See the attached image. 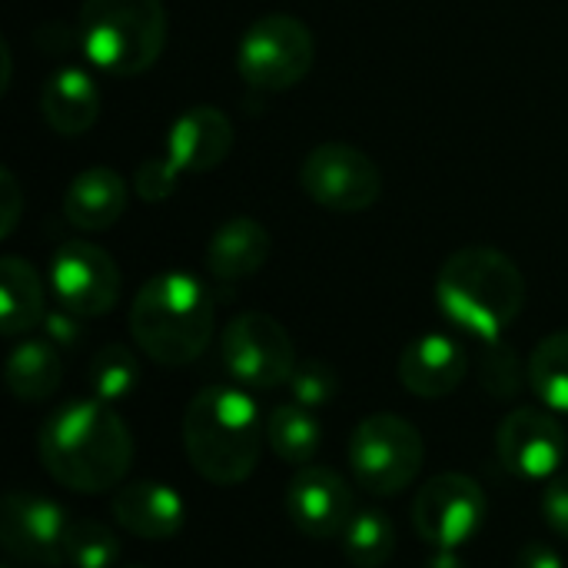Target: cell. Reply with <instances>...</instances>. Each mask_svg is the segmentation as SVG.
Returning a JSON list of instances; mask_svg holds the SVG:
<instances>
[{
	"label": "cell",
	"mask_w": 568,
	"mask_h": 568,
	"mask_svg": "<svg viewBox=\"0 0 568 568\" xmlns=\"http://www.w3.org/2000/svg\"><path fill=\"white\" fill-rule=\"evenodd\" d=\"M37 453L53 483L70 493L97 496L116 489L130 473L133 436L106 403L73 399L43 423Z\"/></svg>",
	"instance_id": "1"
},
{
	"label": "cell",
	"mask_w": 568,
	"mask_h": 568,
	"mask_svg": "<svg viewBox=\"0 0 568 568\" xmlns=\"http://www.w3.org/2000/svg\"><path fill=\"white\" fill-rule=\"evenodd\" d=\"M266 423L236 386L200 389L183 413V449L193 473L213 486H240L256 473Z\"/></svg>",
	"instance_id": "2"
},
{
	"label": "cell",
	"mask_w": 568,
	"mask_h": 568,
	"mask_svg": "<svg viewBox=\"0 0 568 568\" xmlns=\"http://www.w3.org/2000/svg\"><path fill=\"white\" fill-rule=\"evenodd\" d=\"M436 303L463 333L496 343L526 306V276L493 246L456 250L436 276Z\"/></svg>",
	"instance_id": "3"
},
{
	"label": "cell",
	"mask_w": 568,
	"mask_h": 568,
	"mask_svg": "<svg viewBox=\"0 0 568 568\" xmlns=\"http://www.w3.org/2000/svg\"><path fill=\"white\" fill-rule=\"evenodd\" d=\"M213 300L190 273H160L146 280L130 306L133 343L160 366H186L200 359L213 339Z\"/></svg>",
	"instance_id": "4"
},
{
	"label": "cell",
	"mask_w": 568,
	"mask_h": 568,
	"mask_svg": "<svg viewBox=\"0 0 568 568\" xmlns=\"http://www.w3.org/2000/svg\"><path fill=\"white\" fill-rule=\"evenodd\" d=\"M77 43L97 70L140 77L166 47V7L163 0H83Z\"/></svg>",
	"instance_id": "5"
},
{
	"label": "cell",
	"mask_w": 568,
	"mask_h": 568,
	"mask_svg": "<svg viewBox=\"0 0 568 568\" xmlns=\"http://www.w3.org/2000/svg\"><path fill=\"white\" fill-rule=\"evenodd\" d=\"M426 443L419 429L393 413L366 416L349 436V469L373 496H396L409 489L423 469Z\"/></svg>",
	"instance_id": "6"
},
{
	"label": "cell",
	"mask_w": 568,
	"mask_h": 568,
	"mask_svg": "<svg viewBox=\"0 0 568 568\" xmlns=\"http://www.w3.org/2000/svg\"><path fill=\"white\" fill-rule=\"evenodd\" d=\"M316 60V40L300 17L266 13L253 20L236 43V70L256 90H290L306 80Z\"/></svg>",
	"instance_id": "7"
},
{
	"label": "cell",
	"mask_w": 568,
	"mask_h": 568,
	"mask_svg": "<svg viewBox=\"0 0 568 568\" xmlns=\"http://www.w3.org/2000/svg\"><path fill=\"white\" fill-rule=\"evenodd\" d=\"M300 186L329 213H363L383 196V170L359 146L320 143L300 163Z\"/></svg>",
	"instance_id": "8"
},
{
	"label": "cell",
	"mask_w": 568,
	"mask_h": 568,
	"mask_svg": "<svg viewBox=\"0 0 568 568\" xmlns=\"http://www.w3.org/2000/svg\"><path fill=\"white\" fill-rule=\"evenodd\" d=\"M220 356L226 373L250 389L286 386L296 369L293 336L270 313H240L220 336Z\"/></svg>",
	"instance_id": "9"
},
{
	"label": "cell",
	"mask_w": 568,
	"mask_h": 568,
	"mask_svg": "<svg viewBox=\"0 0 568 568\" xmlns=\"http://www.w3.org/2000/svg\"><path fill=\"white\" fill-rule=\"evenodd\" d=\"M486 523V493L476 479L463 473H439L433 476L416 503H413V526L416 536L433 549H459L483 532Z\"/></svg>",
	"instance_id": "10"
},
{
	"label": "cell",
	"mask_w": 568,
	"mask_h": 568,
	"mask_svg": "<svg viewBox=\"0 0 568 568\" xmlns=\"http://www.w3.org/2000/svg\"><path fill=\"white\" fill-rule=\"evenodd\" d=\"M50 286L67 313L93 320L116 306L120 266L103 246L87 240H67L50 256Z\"/></svg>",
	"instance_id": "11"
},
{
	"label": "cell",
	"mask_w": 568,
	"mask_h": 568,
	"mask_svg": "<svg viewBox=\"0 0 568 568\" xmlns=\"http://www.w3.org/2000/svg\"><path fill=\"white\" fill-rule=\"evenodd\" d=\"M67 516L53 499L37 493H7L0 509V542L7 556L27 566H60L63 562V536Z\"/></svg>",
	"instance_id": "12"
},
{
	"label": "cell",
	"mask_w": 568,
	"mask_h": 568,
	"mask_svg": "<svg viewBox=\"0 0 568 568\" xmlns=\"http://www.w3.org/2000/svg\"><path fill=\"white\" fill-rule=\"evenodd\" d=\"M496 453L519 479H552L566 459V433L552 413L523 406L499 423Z\"/></svg>",
	"instance_id": "13"
},
{
	"label": "cell",
	"mask_w": 568,
	"mask_h": 568,
	"mask_svg": "<svg viewBox=\"0 0 568 568\" xmlns=\"http://www.w3.org/2000/svg\"><path fill=\"white\" fill-rule=\"evenodd\" d=\"M286 513L293 526L310 539H336L356 516L346 479L326 466L296 469L286 489Z\"/></svg>",
	"instance_id": "14"
},
{
	"label": "cell",
	"mask_w": 568,
	"mask_h": 568,
	"mask_svg": "<svg viewBox=\"0 0 568 568\" xmlns=\"http://www.w3.org/2000/svg\"><path fill=\"white\" fill-rule=\"evenodd\" d=\"M399 383L419 399H443L456 393L469 373L466 349L446 333H426L413 339L399 356Z\"/></svg>",
	"instance_id": "15"
},
{
	"label": "cell",
	"mask_w": 568,
	"mask_h": 568,
	"mask_svg": "<svg viewBox=\"0 0 568 568\" xmlns=\"http://www.w3.org/2000/svg\"><path fill=\"white\" fill-rule=\"evenodd\" d=\"M110 513L120 529H126L136 539L156 542L170 539L186 523V503L173 486L163 483H130L120 486L110 499Z\"/></svg>",
	"instance_id": "16"
},
{
	"label": "cell",
	"mask_w": 568,
	"mask_h": 568,
	"mask_svg": "<svg viewBox=\"0 0 568 568\" xmlns=\"http://www.w3.org/2000/svg\"><path fill=\"white\" fill-rule=\"evenodd\" d=\"M233 140L236 133H233L230 116L203 103L176 116L166 136V156L183 173H206V170H216L230 156Z\"/></svg>",
	"instance_id": "17"
},
{
	"label": "cell",
	"mask_w": 568,
	"mask_h": 568,
	"mask_svg": "<svg viewBox=\"0 0 568 568\" xmlns=\"http://www.w3.org/2000/svg\"><path fill=\"white\" fill-rule=\"evenodd\" d=\"M126 203H130V186L110 166H90L77 173L63 193V213L83 233L110 230L126 213Z\"/></svg>",
	"instance_id": "18"
},
{
	"label": "cell",
	"mask_w": 568,
	"mask_h": 568,
	"mask_svg": "<svg viewBox=\"0 0 568 568\" xmlns=\"http://www.w3.org/2000/svg\"><path fill=\"white\" fill-rule=\"evenodd\" d=\"M40 110L53 133L83 136L100 116V87L80 67H60L40 90Z\"/></svg>",
	"instance_id": "19"
},
{
	"label": "cell",
	"mask_w": 568,
	"mask_h": 568,
	"mask_svg": "<svg viewBox=\"0 0 568 568\" xmlns=\"http://www.w3.org/2000/svg\"><path fill=\"white\" fill-rule=\"evenodd\" d=\"M273 253V240L270 230L250 216H233L223 226L213 230L210 243H206V270L223 280V283H236L246 280L253 273H260L266 266Z\"/></svg>",
	"instance_id": "20"
},
{
	"label": "cell",
	"mask_w": 568,
	"mask_h": 568,
	"mask_svg": "<svg viewBox=\"0 0 568 568\" xmlns=\"http://www.w3.org/2000/svg\"><path fill=\"white\" fill-rule=\"evenodd\" d=\"M47 320L43 283L30 260H0V329L3 336H23Z\"/></svg>",
	"instance_id": "21"
},
{
	"label": "cell",
	"mask_w": 568,
	"mask_h": 568,
	"mask_svg": "<svg viewBox=\"0 0 568 568\" xmlns=\"http://www.w3.org/2000/svg\"><path fill=\"white\" fill-rule=\"evenodd\" d=\"M3 379L13 399L20 403H43L60 389L63 363L50 339H23L3 366Z\"/></svg>",
	"instance_id": "22"
},
{
	"label": "cell",
	"mask_w": 568,
	"mask_h": 568,
	"mask_svg": "<svg viewBox=\"0 0 568 568\" xmlns=\"http://www.w3.org/2000/svg\"><path fill=\"white\" fill-rule=\"evenodd\" d=\"M266 443H270V449L283 463H290V466H310L313 456L320 453L323 426L313 416V409H306L300 403H286V406H276L266 416Z\"/></svg>",
	"instance_id": "23"
},
{
	"label": "cell",
	"mask_w": 568,
	"mask_h": 568,
	"mask_svg": "<svg viewBox=\"0 0 568 568\" xmlns=\"http://www.w3.org/2000/svg\"><path fill=\"white\" fill-rule=\"evenodd\" d=\"M343 552L356 568H383L396 552V526L383 509H363L343 532Z\"/></svg>",
	"instance_id": "24"
},
{
	"label": "cell",
	"mask_w": 568,
	"mask_h": 568,
	"mask_svg": "<svg viewBox=\"0 0 568 568\" xmlns=\"http://www.w3.org/2000/svg\"><path fill=\"white\" fill-rule=\"evenodd\" d=\"M532 393L546 403L552 413L568 416V329L546 336L526 366Z\"/></svg>",
	"instance_id": "25"
},
{
	"label": "cell",
	"mask_w": 568,
	"mask_h": 568,
	"mask_svg": "<svg viewBox=\"0 0 568 568\" xmlns=\"http://www.w3.org/2000/svg\"><path fill=\"white\" fill-rule=\"evenodd\" d=\"M90 389H93V399L100 403H120L126 399L136 383H140V366H136V356L120 346V343H110L103 349H97V356L90 359Z\"/></svg>",
	"instance_id": "26"
},
{
	"label": "cell",
	"mask_w": 568,
	"mask_h": 568,
	"mask_svg": "<svg viewBox=\"0 0 568 568\" xmlns=\"http://www.w3.org/2000/svg\"><path fill=\"white\" fill-rule=\"evenodd\" d=\"M120 556V542L113 529L97 519H77L63 536V562L70 568H113Z\"/></svg>",
	"instance_id": "27"
},
{
	"label": "cell",
	"mask_w": 568,
	"mask_h": 568,
	"mask_svg": "<svg viewBox=\"0 0 568 568\" xmlns=\"http://www.w3.org/2000/svg\"><path fill=\"white\" fill-rule=\"evenodd\" d=\"M286 386L293 393V403H300L306 409H320V406H326L339 393V376H336V369L329 363L306 359V363H296V369H293Z\"/></svg>",
	"instance_id": "28"
},
{
	"label": "cell",
	"mask_w": 568,
	"mask_h": 568,
	"mask_svg": "<svg viewBox=\"0 0 568 568\" xmlns=\"http://www.w3.org/2000/svg\"><path fill=\"white\" fill-rule=\"evenodd\" d=\"M483 386L496 399H513L523 389V369H519L516 349L506 346L503 339H496V343L486 346V356H483Z\"/></svg>",
	"instance_id": "29"
},
{
	"label": "cell",
	"mask_w": 568,
	"mask_h": 568,
	"mask_svg": "<svg viewBox=\"0 0 568 568\" xmlns=\"http://www.w3.org/2000/svg\"><path fill=\"white\" fill-rule=\"evenodd\" d=\"M180 166L163 153V156H146L136 173H133V193L146 203H160L166 196H173L176 183H180Z\"/></svg>",
	"instance_id": "30"
},
{
	"label": "cell",
	"mask_w": 568,
	"mask_h": 568,
	"mask_svg": "<svg viewBox=\"0 0 568 568\" xmlns=\"http://www.w3.org/2000/svg\"><path fill=\"white\" fill-rule=\"evenodd\" d=\"M542 519L556 536L568 539V473H559L549 479V486L542 493Z\"/></svg>",
	"instance_id": "31"
},
{
	"label": "cell",
	"mask_w": 568,
	"mask_h": 568,
	"mask_svg": "<svg viewBox=\"0 0 568 568\" xmlns=\"http://www.w3.org/2000/svg\"><path fill=\"white\" fill-rule=\"evenodd\" d=\"M20 213H23V190H20L17 176L3 166L0 170V236L3 240L17 230Z\"/></svg>",
	"instance_id": "32"
},
{
	"label": "cell",
	"mask_w": 568,
	"mask_h": 568,
	"mask_svg": "<svg viewBox=\"0 0 568 568\" xmlns=\"http://www.w3.org/2000/svg\"><path fill=\"white\" fill-rule=\"evenodd\" d=\"M43 329H47V339L53 343V346H77L80 343V336H83V326H80V316H73V313H67V310H60V313H47V320H43Z\"/></svg>",
	"instance_id": "33"
},
{
	"label": "cell",
	"mask_w": 568,
	"mask_h": 568,
	"mask_svg": "<svg viewBox=\"0 0 568 568\" xmlns=\"http://www.w3.org/2000/svg\"><path fill=\"white\" fill-rule=\"evenodd\" d=\"M516 568H566V559L552 546H546V542H529L519 552Z\"/></svg>",
	"instance_id": "34"
},
{
	"label": "cell",
	"mask_w": 568,
	"mask_h": 568,
	"mask_svg": "<svg viewBox=\"0 0 568 568\" xmlns=\"http://www.w3.org/2000/svg\"><path fill=\"white\" fill-rule=\"evenodd\" d=\"M423 568H466V562L456 556V549H436Z\"/></svg>",
	"instance_id": "35"
},
{
	"label": "cell",
	"mask_w": 568,
	"mask_h": 568,
	"mask_svg": "<svg viewBox=\"0 0 568 568\" xmlns=\"http://www.w3.org/2000/svg\"><path fill=\"white\" fill-rule=\"evenodd\" d=\"M126 568H143V566H126Z\"/></svg>",
	"instance_id": "36"
},
{
	"label": "cell",
	"mask_w": 568,
	"mask_h": 568,
	"mask_svg": "<svg viewBox=\"0 0 568 568\" xmlns=\"http://www.w3.org/2000/svg\"><path fill=\"white\" fill-rule=\"evenodd\" d=\"M7 568H10V566H7Z\"/></svg>",
	"instance_id": "37"
}]
</instances>
